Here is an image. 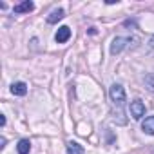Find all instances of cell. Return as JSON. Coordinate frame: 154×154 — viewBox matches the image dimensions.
Instances as JSON below:
<instances>
[{"instance_id": "5b68a950", "label": "cell", "mask_w": 154, "mask_h": 154, "mask_svg": "<svg viewBox=\"0 0 154 154\" xmlns=\"http://www.w3.org/2000/svg\"><path fill=\"white\" fill-rule=\"evenodd\" d=\"M35 9V4L31 2V0H26V2H20V4H17L15 6V13H31Z\"/></svg>"}, {"instance_id": "30bf717a", "label": "cell", "mask_w": 154, "mask_h": 154, "mask_svg": "<svg viewBox=\"0 0 154 154\" xmlns=\"http://www.w3.org/2000/svg\"><path fill=\"white\" fill-rule=\"evenodd\" d=\"M17 150H18V154H29V150H31V141L29 140H20L18 141V145H17Z\"/></svg>"}, {"instance_id": "9c48e42d", "label": "cell", "mask_w": 154, "mask_h": 154, "mask_svg": "<svg viewBox=\"0 0 154 154\" xmlns=\"http://www.w3.org/2000/svg\"><path fill=\"white\" fill-rule=\"evenodd\" d=\"M67 154H84V147L78 141H69L67 143Z\"/></svg>"}, {"instance_id": "3957f363", "label": "cell", "mask_w": 154, "mask_h": 154, "mask_svg": "<svg viewBox=\"0 0 154 154\" xmlns=\"http://www.w3.org/2000/svg\"><path fill=\"white\" fill-rule=\"evenodd\" d=\"M131 116L134 120H141L145 116V103L141 100H134L131 102Z\"/></svg>"}, {"instance_id": "4fadbf2b", "label": "cell", "mask_w": 154, "mask_h": 154, "mask_svg": "<svg viewBox=\"0 0 154 154\" xmlns=\"http://www.w3.org/2000/svg\"><path fill=\"white\" fill-rule=\"evenodd\" d=\"M149 49L150 51H154V35L150 36V40H149Z\"/></svg>"}, {"instance_id": "5bb4252c", "label": "cell", "mask_w": 154, "mask_h": 154, "mask_svg": "<svg viewBox=\"0 0 154 154\" xmlns=\"http://www.w3.org/2000/svg\"><path fill=\"white\" fill-rule=\"evenodd\" d=\"M0 125H2V127L6 125V116L4 114H0Z\"/></svg>"}, {"instance_id": "8fae6325", "label": "cell", "mask_w": 154, "mask_h": 154, "mask_svg": "<svg viewBox=\"0 0 154 154\" xmlns=\"http://www.w3.org/2000/svg\"><path fill=\"white\" fill-rule=\"evenodd\" d=\"M143 84H145V87H147L150 93H154V72H149V74H145Z\"/></svg>"}, {"instance_id": "277c9868", "label": "cell", "mask_w": 154, "mask_h": 154, "mask_svg": "<svg viewBox=\"0 0 154 154\" xmlns=\"http://www.w3.org/2000/svg\"><path fill=\"white\" fill-rule=\"evenodd\" d=\"M69 38H71V29H69L67 26L58 27V31H56V35H54V40H56L58 44H65Z\"/></svg>"}, {"instance_id": "8992f818", "label": "cell", "mask_w": 154, "mask_h": 154, "mask_svg": "<svg viewBox=\"0 0 154 154\" xmlns=\"http://www.w3.org/2000/svg\"><path fill=\"white\" fill-rule=\"evenodd\" d=\"M11 93H13L15 96H24V94L27 93V84H26V82H17V84H13V85H11Z\"/></svg>"}, {"instance_id": "7a4b0ae2", "label": "cell", "mask_w": 154, "mask_h": 154, "mask_svg": "<svg viewBox=\"0 0 154 154\" xmlns=\"http://www.w3.org/2000/svg\"><path fill=\"white\" fill-rule=\"evenodd\" d=\"M109 96L114 102V105H123V102H125V89L120 84H114L109 89Z\"/></svg>"}, {"instance_id": "ba28073f", "label": "cell", "mask_w": 154, "mask_h": 154, "mask_svg": "<svg viewBox=\"0 0 154 154\" xmlns=\"http://www.w3.org/2000/svg\"><path fill=\"white\" fill-rule=\"evenodd\" d=\"M65 17V13H63V9H53L51 13H49V17H47V24H56L58 20H62Z\"/></svg>"}, {"instance_id": "52a82bcc", "label": "cell", "mask_w": 154, "mask_h": 154, "mask_svg": "<svg viewBox=\"0 0 154 154\" xmlns=\"http://www.w3.org/2000/svg\"><path fill=\"white\" fill-rule=\"evenodd\" d=\"M141 131L145 134H150V136L154 134V116H149L141 122Z\"/></svg>"}, {"instance_id": "6da1fadb", "label": "cell", "mask_w": 154, "mask_h": 154, "mask_svg": "<svg viewBox=\"0 0 154 154\" xmlns=\"http://www.w3.org/2000/svg\"><path fill=\"white\" fill-rule=\"evenodd\" d=\"M140 44V38L136 36H116L111 44V54H120L125 47H136Z\"/></svg>"}, {"instance_id": "7c38bea8", "label": "cell", "mask_w": 154, "mask_h": 154, "mask_svg": "<svg viewBox=\"0 0 154 154\" xmlns=\"http://www.w3.org/2000/svg\"><path fill=\"white\" fill-rule=\"evenodd\" d=\"M112 120L116 122V123H120V125H125L127 123V118L123 116V111H112Z\"/></svg>"}, {"instance_id": "9a60e30c", "label": "cell", "mask_w": 154, "mask_h": 154, "mask_svg": "<svg viewBox=\"0 0 154 154\" xmlns=\"http://www.w3.org/2000/svg\"><path fill=\"white\" fill-rule=\"evenodd\" d=\"M6 147V138L2 136V138H0V149H4Z\"/></svg>"}]
</instances>
